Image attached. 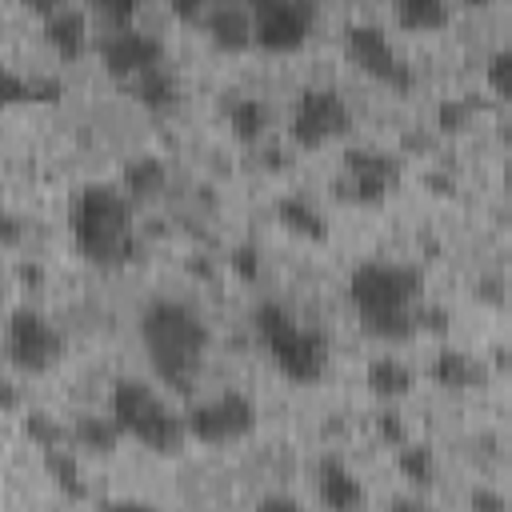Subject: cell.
Instances as JSON below:
<instances>
[{"label":"cell","mask_w":512,"mask_h":512,"mask_svg":"<svg viewBox=\"0 0 512 512\" xmlns=\"http://www.w3.org/2000/svg\"><path fill=\"white\" fill-rule=\"evenodd\" d=\"M228 268L236 272V280L256 284V280H260V252H256V244H236V248L228 252Z\"/></svg>","instance_id":"30"},{"label":"cell","mask_w":512,"mask_h":512,"mask_svg":"<svg viewBox=\"0 0 512 512\" xmlns=\"http://www.w3.org/2000/svg\"><path fill=\"white\" fill-rule=\"evenodd\" d=\"M256 428V404L244 392H220L184 412V432L200 444H236Z\"/></svg>","instance_id":"9"},{"label":"cell","mask_w":512,"mask_h":512,"mask_svg":"<svg viewBox=\"0 0 512 512\" xmlns=\"http://www.w3.org/2000/svg\"><path fill=\"white\" fill-rule=\"evenodd\" d=\"M168 8H172V16L176 20H184V24H200L204 16H208V0H168Z\"/></svg>","instance_id":"33"},{"label":"cell","mask_w":512,"mask_h":512,"mask_svg":"<svg viewBox=\"0 0 512 512\" xmlns=\"http://www.w3.org/2000/svg\"><path fill=\"white\" fill-rule=\"evenodd\" d=\"M364 384H368V392H372L376 400L388 404V400L408 396L412 384H416V376H412V368H408L404 360H396V356H372L368 368H364Z\"/></svg>","instance_id":"16"},{"label":"cell","mask_w":512,"mask_h":512,"mask_svg":"<svg viewBox=\"0 0 512 512\" xmlns=\"http://www.w3.org/2000/svg\"><path fill=\"white\" fill-rule=\"evenodd\" d=\"M20 404V392L8 384V380H0V412H12Z\"/></svg>","instance_id":"39"},{"label":"cell","mask_w":512,"mask_h":512,"mask_svg":"<svg viewBox=\"0 0 512 512\" xmlns=\"http://www.w3.org/2000/svg\"><path fill=\"white\" fill-rule=\"evenodd\" d=\"M44 40L52 44V52L60 60H80L92 44V32H88V16L80 8H56L52 16H44Z\"/></svg>","instance_id":"14"},{"label":"cell","mask_w":512,"mask_h":512,"mask_svg":"<svg viewBox=\"0 0 512 512\" xmlns=\"http://www.w3.org/2000/svg\"><path fill=\"white\" fill-rule=\"evenodd\" d=\"M100 64L116 76V80H128L152 64H164V44L152 36V32H140V28H112L108 36H100Z\"/></svg>","instance_id":"12"},{"label":"cell","mask_w":512,"mask_h":512,"mask_svg":"<svg viewBox=\"0 0 512 512\" xmlns=\"http://www.w3.org/2000/svg\"><path fill=\"white\" fill-rule=\"evenodd\" d=\"M208 4H224V0H208Z\"/></svg>","instance_id":"44"},{"label":"cell","mask_w":512,"mask_h":512,"mask_svg":"<svg viewBox=\"0 0 512 512\" xmlns=\"http://www.w3.org/2000/svg\"><path fill=\"white\" fill-rule=\"evenodd\" d=\"M272 4H280V0H244L248 12H264V8H272Z\"/></svg>","instance_id":"42"},{"label":"cell","mask_w":512,"mask_h":512,"mask_svg":"<svg viewBox=\"0 0 512 512\" xmlns=\"http://www.w3.org/2000/svg\"><path fill=\"white\" fill-rule=\"evenodd\" d=\"M344 52H348V60L360 72H368V76H376V80H384L392 88H412V68L392 48V40L384 36V28H376L368 20L344 24Z\"/></svg>","instance_id":"10"},{"label":"cell","mask_w":512,"mask_h":512,"mask_svg":"<svg viewBox=\"0 0 512 512\" xmlns=\"http://www.w3.org/2000/svg\"><path fill=\"white\" fill-rule=\"evenodd\" d=\"M352 124V112L344 104V96L336 88H304L292 104V124H288V136L300 144V148H324L328 140L344 136Z\"/></svg>","instance_id":"7"},{"label":"cell","mask_w":512,"mask_h":512,"mask_svg":"<svg viewBox=\"0 0 512 512\" xmlns=\"http://www.w3.org/2000/svg\"><path fill=\"white\" fill-rule=\"evenodd\" d=\"M200 24L208 28L212 44L224 48V52H240V48L252 44V12L244 4H228V0L224 4H212Z\"/></svg>","instance_id":"15"},{"label":"cell","mask_w":512,"mask_h":512,"mask_svg":"<svg viewBox=\"0 0 512 512\" xmlns=\"http://www.w3.org/2000/svg\"><path fill=\"white\" fill-rule=\"evenodd\" d=\"M396 468L412 488H428L436 480V452L424 440H400L396 444Z\"/></svg>","instance_id":"25"},{"label":"cell","mask_w":512,"mask_h":512,"mask_svg":"<svg viewBox=\"0 0 512 512\" xmlns=\"http://www.w3.org/2000/svg\"><path fill=\"white\" fill-rule=\"evenodd\" d=\"M276 220H280L288 232L304 236V240H324V236H328V224H324L320 208H316L312 200L296 196V192H288V196L276 200Z\"/></svg>","instance_id":"20"},{"label":"cell","mask_w":512,"mask_h":512,"mask_svg":"<svg viewBox=\"0 0 512 512\" xmlns=\"http://www.w3.org/2000/svg\"><path fill=\"white\" fill-rule=\"evenodd\" d=\"M24 436L44 452V448H56V444H64L68 440V428L52 416V412H44V408H32V412H24Z\"/></svg>","instance_id":"27"},{"label":"cell","mask_w":512,"mask_h":512,"mask_svg":"<svg viewBox=\"0 0 512 512\" xmlns=\"http://www.w3.org/2000/svg\"><path fill=\"white\" fill-rule=\"evenodd\" d=\"M92 12L108 24V32L112 28H128L132 20H136V12H140V0H92Z\"/></svg>","instance_id":"29"},{"label":"cell","mask_w":512,"mask_h":512,"mask_svg":"<svg viewBox=\"0 0 512 512\" xmlns=\"http://www.w3.org/2000/svg\"><path fill=\"white\" fill-rule=\"evenodd\" d=\"M468 504H472V508H488V512H500V508H504L508 500H504L500 492H492V488H472Z\"/></svg>","instance_id":"35"},{"label":"cell","mask_w":512,"mask_h":512,"mask_svg":"<svg viewBox=\"0 0 512 512\" xmlns=\"http://www.w3.org/2000/svg\"><path fill=\"white\" fill-rule=\"evenodd\" d=\"M28 12H36V16H52L56 8H64V0H20Z\"/></svg>","instance_id":"38"},{"label":"cell","mask_w":512,"mask_h":512,"mask_svg":"<svg viewBox=\"0 0 512 512\" xmlns=\"http://www.w3.org/2000/svg\"><path fill=\"white\" fill-rule=\"evenodd\" d=\"M228 128H232L236 140L256 144V140L268 132V104L256 100V96H236V100H228Z\"/></svg>","instance_id":"24"},{"label":"cell","mask_w":512,"mask_h":512,"mask_svg":"<svg viewBox=\"0 0 512 512\" xmlns=\"http://www.w3.org/2000/svg\"><path fill=\"white\" fill-rule=\"evenodd\" d=\"M124 84H128L132 96H136L144 108H152V112H168V108H176V100H180V84H176V76H172L164 64H152V68L128 76Z\"/></svg>","instance_id":"17"},{"label":"cell","mask_w":512,"mask_h":512,"mask_svg":"<svg viewBox=\"0 0 512 512\" xmlns=\"http://www.w3.org/2000/svg\"><path fill=\"white\" fill-rule=\"evenodd\" d=\"M20 240H24V224H20V216H12L8 208H0V244L12 248V244H20Z\"/></svg>","instance_id":"34"},{"label":"cell","mask_w":512,"mask_h":512,"mask_svg":"<svg viewBox=\"0 0 512 512\" xmlns=\"http://www.w3.org/2000/svg\"><path fill=\"white\" fill-rule=\"evenodd\" d=\"M424 184L432 188V196H452V192H456V180H452L448 172H428Z\"/></svg>","instance_id":"37"},{"label":"cell","mask_w":512,"mask_h":512,"mask_svg":"<svg viewBox=\"0 0 512 512\" xmlns=\"http://www.w3.org/2000/svg\"><path fill=\"white\" fill-rule=\"evenodd\" d=\"M376 436L384 440V444H400V440H408V428H404V416L400 412H392V408H384L380 416H376Z\"/></svg>","instance_id":"32"},{"label":"cell","mask_w":512,"mask_h":512,"mask_svg":"<svg viewBox=\"0 0 512 512\" xmlns=\"http://www.w3.org/2000/svg\"><path fill=\"white\" fill-rule=\"evenodd\" d=\"M312 32V0H280L264 12H252V44L268 52H292Z\"/></svg>","instance_id":"11"},{"label":"cell","mask_w":512,"mask_h":512,"mask_svg":"<svg viewBox=\"0 0 512 512\" xmlns=\"http://www.w3.org/2000/svg\"><path fill=\"white\" fill-rule=\"evenodd\" d=\"M72 244L96 268H120L136 260L140 240L132 224V200L112 184H84L72 200Z\"/></svg>","instance_id":"3"},{"label":"cell","mask_w":512,"mask_h":512,"mask_svg":"<svg viewBox=\"0 0 512 512\" xmlns=\"http://www.w3.org/2000/svg\"><path fill=\"white\" fill-rule=\"evenodd\" d=\"M252 332L268 348L280 376H288L292 384H312L328 372V356H332L328 332L304 328L280 300H260L252 308Z\"/></svg>","instance_id":"4"},{"label":"cell","mask_w":512,"mask_h":512,"mask_svg":"<svg viewBox=\"0 0 512 512\" xmlns=\"http://www.w3.org/2000/svg\"><path fill=\"white\" fill-rule=\"evenodd\" d=\"M44 472L52 476V484L68 496V500H84L88 496V484H84V472H80V460L72 448L56 444V448H44Z\"/></svg>","instance_id":"23"},{"label":"cell","mask_w":512,"mask_h":512,"mask_svg":"<svg viewBox=\"0 0 512 512\" xmlns=\"http://www.w3.org/2000/svg\"><path fill=\"white\" fill-rule=\"evenodd\" d=\"M108 412H112V420L120 424L124 436H132L136 444H144L156 456H176L188 440L184 416L172 412L160 400V392L144 380H132V376L116 380L112 392H108Z\"/></svg>","instance_id":"5"},{"label":"cell","mask_w":512,"mask_h":512,"mask_svg":"<svg viewBox=\"0 0 512 512\" xmlns=\"http://www.w3.org/2000/svg\"><path fill=\"white\" fill-rule=\"evenodd\" d=\"M348 300L360 328L372 340L400 344L416 332V308L424 300V272L400 260H364L348 276Z\"/></svg>","instance_id":"1"},{"label":"cell","mask_w":512,"mask_h":512,"mask_svg":"<svg viewBox=\"0 0 512 512\" xmlns=\"http://www.w3.org/2000/svg\"><path fill=\"white\" fill-rule=\"evenodd\" d=\"M208 340H212V332H208L204 316L184 300L164 296L140 312V344L148 352V364H152L156 380L180 396H188L196 388L204 356H208Z\"/></svg>","instance_id":"2"},{"label":"cell","mask_w":512,"mask_h":512,"mask_svg":"<svg viewBox=\"0 0 512 512\" xmlns=\"http://www.w3.org/2000/svg\"><path fill=\"white\" fill-rule=\"evenodd\" d=\"M432 380L448 392H464V388H480L484 384V364H476L468 352L460 348H440L432 356Z\"/></svg>","instance_id":"18"},{"label":"cell","mask_w":512,"mask_h":512,"mask_svg":"<svg viewBox=\"0 0 512 512\" xmlns=\"http://www.w3.org/2000/svg\"><path fill=\"white\" fill-rule=\"evenodd\" d=\"M4 356L16 372L40 376L64 356V336L36 308H12L4 320Z\"/></svg>","instance_id":"6"},{"label":"cell","mask_w":512,"mask_h":512,"mask_svg":"<svg viewBox=\"0 0 512 512\" xmlns=\"http://www.w3.org/2000/svg\"><path fill=\"white\" fill-rule=\"evenodd\" d=\"M60 96H64V88L52 76H32L28 80L12 68H0V108H8V104H52Z\"/></svg>","instance_id":"19"},{"label":"cell","mask_w":512,"mask_h":512,"mask_svg":"<svg viewBox=\"0 0 512 512\" xmlns=\"http://www.w3.org/2000/svg\"><path fill=\"white\" fill-rule=\"evenodd\" d=\"M260 508H300V500L296 496H264Z\"/></svg>","instance_id":"40"},{"label":"cell","mask_w":512,"mask_h":512,"mask_svg":"<svg viewBox=\"0 0 512 512\" xmlns=\"http://www.w3.org/2000/svg\"><path fill=\"white\" fill-rule=\"evenodd\" d=\"M508 68H512L508 48H496L488 56V64H484V80H488V88H492L496 100H508Z\"/></svg>","instance_id":"31"},{"label":"cell","mask_w":512,"mask_h":512,"mask_svg":"<svg viewBox=\"0 0 512 512\" xmlns=\"http://www.w3.org/2000/svg\"><path fill=\"white\" fill-rule=\"evenodd\" d=\"M476 296L488 300V304H504V284H500V276H480Z\"/></svg>","instance_id":"36"},{"label":"cell","mask_w":512,"mask_h":512,"mask_svg":"<svg viewBox=\"0 0 512 512\" xmlns=\"http://www.w3.org/2000/svg\"><path fill=\"white\" fill-rule=\"evenodd\" d=\"M20 280H24V284H40V268H36V264H32V268L20 264Z\"/></svg>","instance_id":"41"},{"label":"cell","mask_w":512,"mask_h":512,"mask_svg":"<svg viewBox=\"0 0 512 512\" xmlns=\"http://www.w3.org/2000/svg\"><path fill=\"white\" fill-rule=\"evenodd\" d=\"M392 12L412 32H432L448 24V0H392Z\"/></svg>","instance_id":"26"},{"label":"cell","mask_w":512,"mask_h":512,"mask_svg":"<svg viewBox=\"0 0 512 512\" xmlns=\"http://www.w3.org/2000/svg\"><path fill=\"white\" fill-rule=\"evenodd\" d=\"M400 176H404L400 156L376 152V148H348L336 192L352 204H384L400 188Z\"/></svg>","instance_id":"8"},{"label":"cell","mask_w":512,"mask_h":512,"mask_svg":"<svg viewBox=\"0 0 512 512\" xmlns=\"http://www.w3.org/2000/svg\"><path fill=\"white\" fill-rule=\"evenodd\" d=\"M168 184V172L160 164V156H136L124 164V196L136 204V200H152L156 192H164Z\"/></svg>","instance_id":"22"},{"label":"cell","mask_w":512,"mask_h":512,"mask_svg":"<svg viewBox=\"0 0 512 512\" xmlns=\"http://www.w3.org/2000/svg\"><path fill=\"white\" fill-rule=\"evenodd\" d=\"M464 4H472V8H484V4H492V0H464Z\"/></svg>","instance_id":"43"},{"label":"cell","mask_w":512,"mask_h":512,"mask_svg":"<svg viewBox=\"0 0 512 512\" xmlns=\"http://www.w3.org/2000/svg\"><path fill=\"white\" fill-rule=\"evenodd\" d=\"M472 112H476L472 100H464V96H448V100L436 104V128H440V132H464L468 120H472Z\"/></svg>","instance_id":"28"},{"label":"cell","mask_w":512,"mask_h":512,"mask_svg":"<svg viewBox=\"0 0 512 512\" xmlns=\"http://www.w3.org/2000/svg\"><path fill=\"white\" fill-rule=\"evenodd\" d=\"M316 492H320V504L328 508H364L368 492L360 484V476L340 460V456H324L316 464Z\"/></svg>","instance_id":"13"},{"label":"cell","mask_w":512,"mask_h":512,"mask_svg":"<svg viewBox=\"0 0 512 512\" xmlns=\"http://www.w3.org/2000/svg\"><path fill=\"white\" fill-rule=\"evenodd\" d=\"M68 436H72L76 448H84L92 456H112L120 448V436L124 432H120V424L112 416H76V424L68 428Z\"/></svg>","instance_id":"21"}]
</instances>
